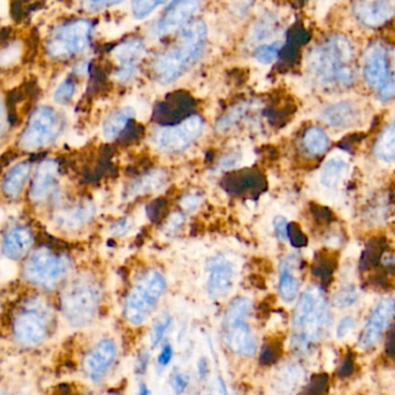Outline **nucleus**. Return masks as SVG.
<instances>
[{
	"instance_id": "a211bd4d",
	"label": "nucleus",
	"mask_w": 395,
	"mask_h": 395,
	"mask_svg": "<svg viewBox=\"0 0 395 395\" xmlns=\"http://www.w3.org/2000/svg\"><path fill=\"white\" fill-rule=\"evenodd\" d=\"M58 174H59V165L57 161L44 160L39 165L35 176L33 180L29 196L34 202H42L48 196L50 195L56 183H57Z\"/></svg>"
},
{
	"instance_id": "412c9836",
	"label": "nucleus",
	"mask_w": 395,
	"mask_h": 395,
	"mask_svg": "<svg viewBox=\"0 0 395 395\" xmlns=\"http://www.w3.org/2000/svg\"><path fill=\"white\" fill-rule=\"evenodd\" d=\"M33 242L30 230L25 226L12 228L3 239V254L11 260H19L30 250Z\"/></svg>"
},
{
	"instance_id": "37998d69",
	"label": "nucleus",
	"mask_w": 395,
	"mask_h": 395,
	"mask_svg": "<svg viewBox=\"0 0 395 395\" xmlns=\"http://www.w3.org/2000/svg\"><path fill=\"white\" fill-rule=\"evenodd\" d=\"M331 260H324L321 259L319 260L315 267H314V274L318 275L319 277L321 278V281L327 282L329 277L331 276V273H333V269L334 267L331 266Z\"/></svg>"
},
{
	"instance_id": "49530a36",
	"label": "nucleus",
	"mask_w": 395,
	"mask_h": 395,
	"mask_svg": "<svg viewBox=\"0 0 395 395\" xmlns=\"http://www.w3.org/2000/svg\"><path fill=\"white\" fill-rule=\"evenodd\" d=\"M25 1L26 0H12L11 13L15 21H21L24 17L27 15Z\"/></svg>"
},
{
	"instance_id": "603ef678",
	"label": "nucleus",
	"mask_w": 395,
	"mask_h": 395,
	"mask_svg": "<svg viewBox=\"0 0 395 395\" xmlns=\"http://www.w3.org/2000/svg\"><path fill=\"white\" fill-rule=\"evenodd\" d=\"M172 386L174 388L175 392L181 393V392L185 391L187 386H188V378H185V374L178 372V374H175L174 376H173Z\"/></svg>"
},
{
	"instance_id": "5fc2aeb1",
	"label": "nucleus",
	"mask_w": 395,
	"mask_h": 395,
	"mask_svg": "<svg viewBox=\"0 0 395 395\" xmlns=\"http://www.w3.org/2000/svg\"><path fill=\"white\" fill-rule=\"evenodd\" d=\"M129 221L127 218H122V219H118V221H115L113 226H111V231L114 232L115 235H123L129 231Z\"/></svg>"
},
{
	"instance_id": "f257e3e1",
	"label": "nucleus",
	"mask_w": 395,
	"mask_h": 395,
	"mask_svg": "<svg viewBox=\"0 0 395 395\" xmlns=\"http://www.w3.org/2000/svg\"><path fill=\"white\" fill-rule=\"evenodd\" d=\"M205 22L196 20L185 26L180 33V43L154 61V73L163 85L174 82L195 65L203 55L207 42Z\"/></svg>"
},
{
	"instance_id": "a18cd8bd",
	"label": "nucleus",
	"mask_w": 395,
	"mask_h": 395,
	"mask_svg": "<svg viewBox=\"0 0 395 395\" xmlns=\"http://www.w3.org/2000/svg\"><path fill=\"white\" fill-rule=\"evenodd\" d=\"M338 1V0H315L314 6V15L318 19L324 18L326 13L329 11V8Z\"/></svg>"
},
{
	"instance_id": "8fccbe9b",
	"label": "nucleus",
	"mask_w": 395,
	"mask_h": 395,
	"mask_svg": "<svg viewBox=\"0 0 395 395\" xmlns=\"http://www.w3.org/2000/svg\"><path fill=\"white\" fill-rule=\"evenodd\" d=\"M353 326H355V321H353V318H345L338 324V338H345L350 331H353Z\"/></svg>"
},
{
	"instance_id": "a878e982",
	"label": "nucleus",
	"mask_w": 395,
	"mask_h": 395,
	"mask_svg": "<svg viewBox=\"0 0 395 395\" xmlns=\"http://www.w3.org/2000/svg\"><path fill=\"white\" fill-rule=\"evenodd\" d=\"M94 216V208L91 203H82L65 210L57 218L58 224L68 230H75L87 224Z\"/></svg>"
},
{
	"instance_id": "20e7f679",
	"label": "nucleus",
	"mask_w": 395,
	"mask_h": 395,
	"mask_svg": "<svg viewBox=\"0 0 395 395\" xmlns=\"http://www.w3.org/2000/svg\"><path fill=\"white\" fill-rule=\"evenodd\" d=\"M166 285L160 271L152 269L143 275L125 300V319L134 326L145 322L164 295Z\"/></svg>"
},
{
	"instance_id": "3c124183",
	"label": "nucleus",
	"mask_w": 395,
	"mask_h": 395,
	"mask_svg": "<svg viewBox=\"0 0 395 395\" xmlns=\"http://www.w3.org/2000/svg\"><path fill=\"white\" fill-rule=\"evenodd\" d=\"M172 358H173V348L169 343H167L164 345V348L161 349L158 356V363L160 367H167L168 364L171 363Z\"/></svg>"
},
{
	"instance_id": "de8ad7c7",
	"label": "nucleus",
	"mask_w": 395,
	"mask_h": 395,
	"mask_svg": "<svg viewBox=\"0 0 395 395\" xmlns=\"http://www.w3.org/2000/svg\"><path fill=\"white\" fill-rule=\"evenodd\" d=\"M379 92L384 100H388L392 96L395 95V75L387 79V82H385L384 86L379 89Z\"/></svg>"
},
{
	"instance_id": "7c9ffc66",
	"label": "nucleus",
	"mask_w": 395,
	"mask_h": 395,
	"mask_svg": "<svg viewBox=\"0 0 395 395\" xmlns=\"http://www.w3.org/2000/svg\"><path fill=\"white\" fill-rule=\"evenodd\" d=\"M304 145L309 151V154H314V156L324 154L328 147L327 135L321 129H309L304 136Z\"/></svg>"
},
{
	"instance_id": "c756f323",
	"label": "nucleus",
	"mask_w": 395,
	"mask_h": 395,
	"mask_svg": "<svg viewBox=\"0 0 395 395\" xmlns=\"http://www.w3.org/2000/svg\"><path fill=\"white\" fill-rule=\"evenodd\" d=\"M250 309H252V303L247 298H237L233 300L225 313V327L245 321L250 315Z\"/></svg>"
},
{
	"instance_id": "f8f14e48",
	"label": "nucleus",
	"mask_w": 395,
	"mask_h": 395,
	"mask_svg": "<svg viewBox=\"0 0 395 395\" xmlns=\"http://www.w3.org/2000/svg\"><path fill=\"white\" fill-rule=\"evenodd\" d=\"M207 270L209 295L214 300L226 297L235 285L237 276L235 264L228 257L218 255L208 261Z\"/></svg>"
},
{
	"instance_id": "ea45409f",
	"label": "nucleus",
	"mask_w": 395,
	"mask_h": 395,
	"mask_svg": "<svg viewBox=\"0 0 395 395\" xmlns=\"http://www.w3.org/2000/svg\"><path fill=\"white\" fill-rule=\"evenodd\" d=\"M281 345L277 342H269L264 345V349L261 351V363L264 365L275 363L281 356Z\"/></svg>"
},
{
	"instance_id": "c9c22d12",
	"label": "nucleus",
	"mask_w": 395,
	"mask_h": 395,
	"mask_svg": "<svg viewBox=\"0 0 395 395\" xmlns=\"http://www.w3.org/2000/svg\"><path fill=\"white\" fill-rule=\"evenodd\" d=\"M75 93V80H73L71 77H68L56 89L54 96L55 101L59 104H68L72 100Z\"/></svg>"
},
{
	"instance_id": "ddd939ff",
	"label": "nucleus",
	"mask_w": 395,
	"mask_h": 395,
	"mask_svg": "<svg viewBox=\"0 0 395 395\" xmlns=\"http://www.w3.org/2000/svg\"><path fill=\"white\" fill-rule=\"evenodd\" d=\"M116 345L111 338H104L89 351L84 362L87 377L94 383L102 380L116 358Z\"/></svg>"
},
{
	"instance_id": "052dcab7",
	"label": "nucleus",
	"mask_w": 395,
	"mask_h": 395,
	"mask_svg": "<svg viewBox=\"0 0 395 395\" xmlns=\"http://www.w3.org/2000/svg\"><path fill=\"white\" fill-rule=\"evenodd\" d=\"M199 372H200L201 378H207L208 372H209L207 360H200V363H199Z\"/></svg>"
},
{
	"instance_id": "f704fd0d",
	"label": "nucleus",
	"mask_w": 395,
	"mask_h": 395,
	"mask_svg": "<svg viewBox=\"0 0 395 395\" xmlns=\"http://www.w3.org/2000/svg\"><path fill=\"white\" fill-rule=\"evenodd\" d=\"M168 212V200L166 199H157L152 201L147 208L146 214L151 221L154 223H160L164 221Z\"/></svg>"
},
{
	"instance_id": "7ed1b4c3",
	"label": "nucleus",
	"mask_w": 395,
	"mask_h": 395,
	"mask_svg": "<svg viewBox=\"0 0 395 395\" xmlns=\"http://www.w3.org/2000/svg\"><path fill=\"white\" fill-rule=\"evenodd\" d=\"M293 324L300 345H306L322 338L327 329L328 311L320 288H310L304 292L295 309Z\"/></svg>"
},
{
	"instance_id": "6e6d98bb",
	"label": "nucleus",
	"mask_w": 395,
	"mask_h": 395,
	"mask_svg": "<svg viewBox=\"0 0 395 395\" xmlns=\"http://www.w3.org/2000/svg\"><path fill=\"white\" fill-rule=\"evenodd\" d=\"M201 199L197 195H187L181 201L183 209H195L200 204Z\"/></svg>"
},
{
	"instance_id": "dca6fc26",
	"label": "nucleus",
	"mask_w": 395,
	"mask_h": 395,
	"mask_svg": "<svg viewBox=\"0 0 395 395\" xmlns=\"http://www.w3.org/2000/svg\"><path fill=\"white\" fill-rule=\"evenodd\" d=\"M221 188L235 196L255 195L266 189V178L254 169L230 172L221 178Z\"/></svg>"
},
{
	"instance_id": "1a4fd4ad",
	"label": "nucleus",
	"mask_w": 395,
	"mask_h": 395,
	"mask_svg": "<svg viewBox=\"0 0 395 395\" xmlns=\"http://www.w3.org/2000/svg\"><path fill=\"white\" fill-rule=\"evenodd\" d=\"M62 125L61 116L54 108L41 106L30 115L19 139V145L27 151L43 149L54 142L61 132Z\"/></svg>"
},
{
	"instance_id": "4c0bfd02",
	"label": "nucleus",
	"mask_w": 395,
	"mask_h": 395,
	"mask_svg": "<svg viewBox=\"0 0 395 395\" xmlns=\"http://www.w3.org/2000/svg\"><path fill=\"white\" fill-rule=\"evenodd\" d=\"M358 300V292L357 288L353 286H347V288H342L340 291L334 295L335 306L340 307V309H345V307H349L353 304L356 303Z\"/></svg>"
},
{
	"instance_id": "e433bc0d",
	"label": "nucleus",
	"mask_w": 395,
	"mask_h": 395,
	"mask_svg": "<svg viewBox=\"0 0 395 395\" xmlns=\"http://www.w3.org/2000/svg\"><path fill=\"white\" fill-rule=\"evenodd\" d=\"M144 131L145 130L143 128V125H137L132 120L125 131L122 132L121 136L118 137V142L122 145H131V144L138 142L139 139L142 138L143 136H144Z\"/></svg>"
},
{
	"instance_id": "4be33fe9",
	"label": "nucleus",
	"mask_w": 395,
	"mask_h": 395,
	"mask_svg": "<svg viewBox=\"0 0 395 395\" xmlns=\"http://www.w3.org/2000/svg\"><path fill=\"white\" fill-rule=\"evenodd\" d=\"M326 123L336 128H343L356 123L360 118V109L351 102H340L331 104L322 111Z\"/></svg>"
},
{
	"instance_id": "393cba45",
	"label": "nucleus",
	"mask_w": 395,
	"mask_h": 395,
	"mask_svg": "<svg viewBox=\"0 0 395 395\" xmlns=\"http://www.w3.org/2000/svg\"><path fill=\"white\" fill-rule=\"evenodd\" d=\"M134 116H135V111L130 107L121 108L111 113L106 118L104 127H102L104 138L109 139V140L118 139L122 132L127 129L129 123L134 120Z\"/></svg>"
},
{
	"instance_id": "13d9d810",
	"label": "nucleus",
	"mask_w": 395,
	"mask_h": 395,
	"mask_svg": "<svg viewBox=\"0 0 395 395\" xmlns=\"http://www.w3.org/2000/svg\"><path fill=\"white\" fill-rule=\"evenodd\" d=\"M353 371V360L348 358V360H345V363L342 364L341 367H340V374H341L342 377H347V376H349L351 372Z\"/></svg>"
},
{
	"instance_id": "6e6552de",
	"label": "nucleus",
	"mask_w": 395,
	"mask_h": 395,
	"mask_svg": "<svg viewBox=\"0 0 395 395\" xmlns=\"http://www.w3.org/2000/svg\"><path fill=\"white\" fill-rule=\"evenodd\" d=\"M68 268L70 264L66 257L56 255L46 248H39L26 260L24 275L32 284L54 288L63 281Z\"/></svg>"
},
{
	"instance_id": "864d4df0",
	"label": "nucleus",
	"mask_w": 395,
	"mask_h": 395,
	"mask_svg": "<svg viewBox=\"0 0 395 395\" xmlns=\"http://www.w3.org/2000/svg\"><path fill=\"white\" fill-rule=\"evenodd\" d=\"M275 231L281 239L288 238V224L286 219L283 217H277L274 221Z\"/></svg>"
},
{
	"instance_id": "9d476101",
	"label": "nucleus",
	"mask_w": 395,
	"mask_h": 395,
	"mask_svg": "<svg viewBox=\"0 0 395 395\" xmlns=\"http://www.w3.org/2000/svg\"><path fill=\"white\" fill-rule=\"evenodd\" d=\"M203 130V120L199 115H192L176 125H167L157 137L161 150L168 154H178L187 150Z\"/></svg>"
},
{
	"instance_id": "423d86ee",
	"label": "nucleus",
	"mask_w": 395,
	"mask_h": 395,
	"mask_svg": "<svg viewBox=\"0 0 395 395\" xmlns=\"http://www.w3.org/2000/svg\"><path fill=\"white\" fill-rule=\"evenodd\" d=\"M99 300L100 293L93 281L78 278L63 292L62 311L68 324L75 327H85L94 320Z\"/></svg>"
},
{
	"instance_id": "5701e85b",
	"label": "nucleus",
	"mask_w": 395,
	"mask_h": 395,
	"mask_svg": "<svg viewBox=\"0 0 395 395\" xmlns=\"http://www.w3.org/2000/svg\"><path fill=\"white\" fill-rule=\"evenodd\" d=\"M30 174V164L24 161L17 164L5 175L3 181V192L8 199H17L25 188Z\"/></svg>"
},
{
	"instance_id": "4d7b16f0",
	"label": "nucleus",
	"mask_w": 395,
	"mask_h": 395,
	"mask_svg": "<svg viewBox=\"0 0 395 395\" xmlns=\"http://www.w3.org/2000/svg\"><path fill=\"white\" fill-rule=\"evenodd\" d=\"M147 364H149V355L147 353H142L139 356L138 362H137V365H136V370L139 374H144L146 371V367H147Z\"/></svg>"
},
{
	"instance_id": "39448f33",
	"label": "nucleus",
	"mask_w": 395,
	"mask_h": 395,
	"mask_svg": "<svg viewBox=\"0 0 395 395\" xmlns=\"http://www.w3.org/2000/svg\"><path fill=\"white\" fill-rule=\"evenodd\" d=\"M53 324V312L39 298L27 300L13 321V334L19 343L36 347L46 341Z\"/></svg>"
},
{
	"instance_id": "72a5a7b5",
	"label": "nucleus",
	"mask_w": 395,
	"mask_h": 395,
	"mask_svg": "<svg viewBox=\"0 0 395 395\" xmlns=\"http://www.w3.org/2000/svg\"><path fill=\"white\" fill-rule=\"evenodd\" d=\"M383 254V245L379 241H372L367 245V250L364 252L363 257L360 261L362 269H369V268L377 266Z\"/></svg>"
},
{
	"instance_id": "6ab92c4d",
	"label": "nucleus",
	"mask_w": 395,
	"mask_h": 395,
	"mask_svg": "<svg viewBox=\"0 0 395 395\" xmlns=\"http://www.w3.org/2000/svg\"><path fill=\"white\" fill-rule=\"evenodd\" d=\"M225 342L239 356L252 357L257 353V342L245 321L225 327Z\"/></svg>"
},
{
	"instance_id": "bb28decb",
	"label": "nucleus",
	"mask_w": 395,
	"mask_h": 395,
	"mask_svg": "<svg viewBox=\"0 0 395 395\" xmlns=\"http://www.w3.org/2000/svg\"><path fill=\"white\" fill-rule=\"evenodd\" d=\"M348 172V164L341 158H331L321 169L320 181L326 188H335L340 185Z\"/></svg>"
},
{
	"instance_id": "2f4dec72",
	"label": "nucleus",
	"mask_w": 395,
	"mask_h": 395,
	"mask_svg": "<svg viewBox=\"0 0 395 395\" xmlns=\"http://www.w3.org/2000/svg\"><path fill=\"white\" fill-rule=\"evenodd\" d=\"M298 290H300L298 281L286 269L282 271L279 285H278V291H279L282 300L288 302V303L295 300V297L298 295Z\"/></svg>"
},
{
	"instance_id": "f3484780",
	"label": "nucleus",
	"mask_w": 395,
	"mask_h": 395,
	"mask_svg": "<svg viewBox=\"0 0 395 395\" xmlns=\"http://www.w3.org/2000/svg\"><path fill=\"white\" fill-rule=\"evenodd\" d=\"M353 12L364 25L378 27L394 17L395 0H357Z\"/></svg>"
},
{
	"instance_id": "f03ea898",
	"label": "nucleus",
	"mask_w": 395,
	"mask_h": 395,
	"mask_svg": "<svg viewBox=\"0 0 395 395\" xmlns=\"http://www.w3.org/2000/svg\"><path fill=\"white\" fill-rule=\"evenodd\" d=\"M353 50L349 39L334 36L315 48L307 59V68L318 82L324 85L350 84L355 78Z\"/></svg>"
},
{
	"instance_id": "a19ab883",
	"label": "nucleus",
	"mask_w": 395,
	"mask_h": 395,
	"mask_svg": "<svg viewBox=\"0 0 395 395\" xmlns=\"http://www.w3.org/2000/svg\"><path fill=\"white\" fill-rule=\"evenodd\" d=\"M171 318L165 317L164 319H161V320L158 321L157 324H154V327L152 328V331H151V342H152L154 347L159 345L163 341V338H165V335H166L168 329L171 327Z\"/></svg>"
},
{
	"instance_id": "9b49d317",
	"label": "nucleus",
	"mask_w": 395,
	"mask_h": 395,
	"mask_svg": "<svg viewBox=\"0 0 395 395\" xmlns=\"http://www.w3.org/2000/svg\"><path fill=\"white\" fill-rule=\"evenodd\" d=\"M195 100L189 93L183 91L169 93L164 101L156 106L154 111V121L163 125H176L192 116Z\"/></svg>"
},
{
	"instance_id": "cd10ccee",
	"label": "nucleus",
	"mask_w": 395,
	"mask_h": 395,
	"mask_svg": "<svg viewBox=\"0 0 395 395\" xmlns=\"http://www.w3.org/2000/svg\"><path fill=\"white\" fill-rule=\"evenodd\" d=\"M166 182L164 173L161 172H147L145 174L139 176L131 185H129L127 189V194L129 197L131 196L140 195L146 192H154L160 188Z\"/></svg>"
},
{
	"instance_id": "0eeeda50",
	"label": "nucleus",
	"mask_w": 395,
	"mask_h": 395,
	"mask_svg": "<svg viewBox=\"0 0 395 395\" xmlns=\"http://www.w3.org/2000/svg\"><path fill=\"white\" fill-rule=\"evenodd\" d=\"M93 33V24L79 19L57 26L46 41V51L56 59H66L85 50Z\"/></svg>"
},
{
	"instance_id": "4468645a",
	"label": "nucleus",
	"mask_w": 395,
	"mask_h": 395,
	"mask_svg": "<svg viewBox=\"0 0 395 395\" xmlns=\"http://www.w3.org/2000/svg\"><path fill=\"white\" fill-rule=\"evenodd\" d=\"M201 0H175L169 6L156 27L157 35H169L189 21V19L200 11Z\"/></svg>"
},
{
	"instance_id": "473e14b6",
	"label": "nucleus",
	"mask_w": 395,
	"mask_h": 395,
	"mask_svg": "<svg viewBox=\"0 0 395 395\" xmlns=\"http://www.w3.org/2000/svg\"><path fill=\"white\" fill-rule=\"evenodd\" d=\"M168 3V0H132V13L136 18L142 20L152 13L156 8Z\"/></svg>"
},
{
	"instance_id": "58836bf2",
	"label": "nucleus",
	"mask_w": 395,
	"mask_h": 395,
	"mask_svg": "<svg viewBox=\"0 0 395 395\" xmlns=\"http://www.w3.org/2000/svg\"><path fill=\"white\" fill-rule=\"evenodd\" d=\"M281 43H273L268 46H259L255 51V58L261 64H271L279 55Z\"/></svg>"
},
{
	"instance_id": "2eb2a0df",
	"label": "nucleus",
	"mask_w": 395,
	"mask_h": 395,
	"mask_svg": "<svg viewBox=\"0 0 395 395\" xmlns=\"http://www.w3.org/2000/svg\"><path fill=\"white\" fill-rule=\"evenodd\" d=\"M395 315V300L392 297H386L378 304L371 314L369 322L365 326L363 334L360 336V345L363 349L374 347L385 329L387 328L388 324Z\"/></svg>"
},
{
	"instance_id": "b1692460",
	"label": "nucleus",
	"mask_w": 395,
	"mask_h": 395,
	"mask_svg": "<svg viewBox=\"0 0 395 395\" xmlns=\"http://www.w3.org/2000/svg\"><path fill=\"white\" fill-rule=\"evenodd\" d=\"M145 53V44L140 39H131L115 46L111 54L120 66H137V62Z\"/></svg>"
},
{
	"instance_id": "79ce46f5",
	"label": "nucleus",
	"mask_w": 395,
	"mask_h": 395,
	"mask_svg": "<svg viewBox=\"0 0 395 395\" xmlns=\"http://www.w3.org/2000/svg\"><path fill=\"white\" fill-rule=\"evenodd\" d=\"M288 238L290 239V242H291L292 245L297 247V248H300V247L307 245L306 235H304L300 225L295 224V223L288 224Z\"/></svg>"
},
{
	"instance_id": "09e8293b",
	"label": "nucleus",
	"mask_w": 395,
	"mask_h": 395,
	"mask_svg": "<svg viewBox=\"0 0 395 395\" xmlns=\"http://www.w3.org/2000/svg\"><path fill=\"white\" fill-rule=\"evenodd\" d=\"M328 379L326 376H318L317 378H313V380L311 383L309 391L310 393H324V388L327 387Z\"/></svg>"
},
{
	"instance_id": "680f3d73",
	"label": "nucleus",
	"mask_w": 395,
	"mask_h": 395,
	"mask_svg": "<svg viewBox=\"0 0 395 395\" xmlns=\"http://www.w3.org/2000/svg\"><path fill=\"white\" fill-rule=\"evenodd\" d=\"M149 393H150V391H149L147 388H145L144 385H142V386H140V389H139V394H149Z\"/></svg>"
},
{
	"instance_id": "c85d7f7f",
	"label": "nucleus",
	"mask_w": 395,
	"mask_h": 395,
	"mask_svg": "<svg viewBox=\"0 0 395 395\" xmlns=\"http://www.w3.org/2000/svg\"><path fill=\"white\" fill-rule=\"evenodd\" d=\"M376 154L381 160L395 163V123L383 132L376 145Z\"/></svg>"
},
{
	"instance_id": "c03bdc74",
	"label": "nucleus",
	"mask_w": 395,
	"mask_h": 395,
	"mask_svg": "<svg viewBox=\"0 0 395 395\" xmlns=\"http://www.w3.org/2000/svg\"><path fill=\"white\" fill-rule=\"evenodd\" d=\"M123 1L125 0H86V8H89V11L96 12L121 4Z\"/></svg>"
},
{
	"instance_id": "aec40b11",
	"label": "nucleus",
	"mask_w": 395,
	"mask_h": 395,
	"mask_svg": "<svg viewBox=\"0 0 395 395\" xmlns=\"http://www.w3.org/2000/svg\"><path fill=\"white\" fill-rule=\"evenodd\" d=\"M365 78L371 87L380 89L387 82V62L384 48L376 44L365 55Z\"/></svg>"
},
{
	"instance_id": "bf43d9fd",
	"label": "nucleus",
	"mask_w": 395,
	"mask_h": 395,
	"mask_svg": "<svg viewBox=\"0 0 395 395\" xmlns=\"http://www.w3.org/2000/svg\"><path fill=\"white\" fill-rule=\"evenodd\" d=\"M387 351L395 356V331H392V334L388 338Z\"/></svg>"
}]
</instances>
